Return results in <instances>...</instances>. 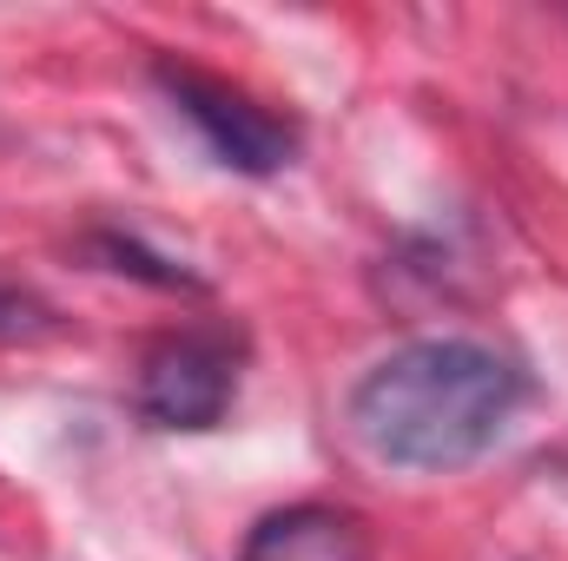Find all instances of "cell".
Listing matches in <instances>:
<instances>
[{
    "label": "cell",
    "instance_id": "cell-1",
    "mask_svg": "<svg viewBox=\"0 0 568 561\" xmlns=\"http://www.w3.org/2000/svg\"><path fill=\"white\" fill-rule=\"evenodd\" d=\"M523 397H529V377L516 357L476 337H417L357 377L344 417L377 462L449 476L503 442Z\"/></svg>",
    "mask_w": 568,
    "mask_h": 561
},
{
    "label": "cell",
    "instance_id": "cell-2",
    "mask_svg": "<svg viewBox=\"0 0 568 561\" xmlns=\"http://www.w3.org/2000/svg\"><path fill=\"white\" fill-rule=\"evenodd\" d=\"M152 80H159V93L192 120V133L212 145L219 165H232V172H245V178H272V172H284V165L297 159V126L278 120V113H265V106H258L252 93H239L232 80L199 73V67H179V60H159Z\"/></svg>",
    "mask_w": 568,
    "mask_h": 561
},
{
    "label": "cell",
    "instance_id": "cell-3",
    "mask_svg": "<svg viewBox=\"0 0 568 561\" xmlns=\"http://www.w3.org/2000/svg\"><path fill=\"white\" fill-rule=\"evenodd\" d=\"M140 417L159 429H219L239 397V337L219 324L172 330L140 364Z\"/></svg>",
    "mask_w": 568,
    "mask_h": 561
},
{
    "label": "cell",
    "instance_id": "cell-4",
    "mask_svg": "<svg viewBox=\"0 0 568 561\" xmlns=\"http://www.w3.org/2000/svg\"><path fill=\"white\" fill-rule=\"evenodd\" d=\"M239 561H371V542H364L357 516L324 509V502H297V509L265 516L245 536Z\"/></svg>",
    "mask_w": 568,
    "mask_h": 561
},
{
    "label": "cell",
    "instance_id": "cell-5",
    "mask_svg": "<svg viewBox=\"0 0 568 561\" xmlns=\"http://www.w3.org/2000/svg\"><path fill=\"white\" fill-rule=\"evenodd\" d=\"M87 252L93 258H106V272H133V278L159 284V290H205V278H192L185 265H172V258H152L140 238H126V232H93L87 238Z\"/></svg>",
    "mask_w": 568,
    "mask_h": 561
},
{
    "label": "cell",
    "instance_id": "cell-6",
    "mask_svg": "<svg viewBox=\"0 0 568 561\" xmlns=\"http://www.w3.org/2000/svg\"><path fill=\"white\" fill-rule=\"evenodd\" d=\"M40 337H60V310L20 284H0V344H40Z\"/></svg>",
    "mask_w": 568,
    "mask_h": 561
}]
</instances>
